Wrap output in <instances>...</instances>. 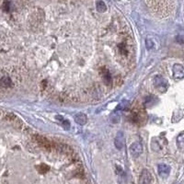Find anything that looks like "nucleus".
<instances>
[{"instance_id": "obj_1", "label": "nucleus", "mask_w": 184, "mask_h": 184, "mask_svg": "<svg viewBox=\"0 0 184 184\" xmlns=\"http://www.w3.org/2000/svg\"><path fill=\"white\" fill-rule=\"evenodd\" d=\"M153 83H154V86L155 88L160 92H165L167 89H168V82L167 80L161 77V76H156L154 77V80H153Z\"/></svg>"}, {"instance_id": "obj_2", "label": "nucleus", "mask_w": 184, "mask_h": 184, "mask_svg": "<svg viewBox=\"0 0 184 184\" xmlns=\"http://www.w3.org/2000/svg\"><path fill=\"white\" fill-rule=\"evenodd\" d=\"M129 150L133 157H138L143 152V145L140 142H134L130 145Z\"/></svg>"}, {"instance_id": "obj_3", "label": "nucleus", "mask_w": 184, "mask_h": 184, "mask_svg": "<svg viewBox=\"0 0 184 184\" xmlns=\"http://www.w3.org/2000/svg\"><path fill=\"white\" fill-rule=\"evenodd\" d=\"M152 181V175L150 173V171L147 169H143L140 178H139V184H151Z\"/></svg>"}, {"instance_id": "obj_4", "label": "nucleus", "mask_w": 184, "mask_h": 184, "mask_svg": "<svg viewBox=\"0 0 184 184\" xmlns=\"http://www.w3.org/2000/svg\"><path fill=\"white\" fill-rule=\"evenodd\" d=\"M124 143H125V136L124 133L122 132H119L117 133V136L114 139V145L117 149L121 150L122 149V147L124 146Z\"/></svg>"}, {"instance_id": "obj_5", "label": "nucleus", "mask_w": 184, "mask_h": 184, "mask_svg": "<svg viewBox=\"0 0 184 184\" xmlns=\"http://www.w3.org/2000/svg\"><path fill=\"white\" fill-rule=\"evenodd\" d=\"M173 71V77L176 79L184 78V67L180 64H175L172 68Z\"/></svg>"}, {"instance_id": "obj_6", "label": "nucleus", "mask_w": 184, "mask_h": 184, "mask_svg": "<svg viewBox=\"0 0 184 184\" xmlns=\"http://www.w3.org/2000/svg\"><path fill=\"white\" fill-rule=\"evenodd\" d=\"M158 174L162 178H167L170 173V167L167 164H159L157 166Z\"/></svg>"}, {"instance_id": "obj_7", "label": "nucleus", "mask_w": 184, "mask_h": 184, "mask_svg": "<svg viewBox=\"0 0 184 184\" xmlns=\"http://www.w3.org/2000/svg\"><path fill=\"white\" fill-rule=\"evenodd\" d=\"M74 120H75V121L77 122V124H79V125H84V124H87L88 117H87V115H86V114L79 112V113H77V114L75 115V117H74Z\"/></svg>"}, {"instance_id": "obj_8", "label": "nucleus", "mask_w": 184, "mask_h": 184, "mask_svg": "<svg viewBox=\"0 0 184 184\" xmlns=\"http://www.w3.org/2000/svg\"><path fill=\"white\" fill-rule=\"evenodd\" d=\"M36 139L41 145H42L43 147H45V148H47V149H50V147L53 145L50 143V141H49L48 139H46L45 137H43V136H36Z\"/></svg>"}, {"instance_id": "obj_9", "label": "nucleus", "mask_w": 184, "mask_h": 184, "mask_svg": "<svg viewBox=\"0 0 184 184\" xmlns=\"http://www.w3.org/2000/svg\"><path fill=\"white\" fill-rule=\"evenodd\" d=\"M11 85H12V81L7 77H2L1 79H0V86L3 87V88H7Z\"/></svg>"}, {"instance_id": "obj_10", "label": "nucleus", "mask_w": 184, "mask_h": 184, "mask_svg": "<svg viewBox=\"0 0 184 184\" xmlns=\"http://www.w3.org/2000/svg\"><path fill=\"white\" fill-rule=\"evenodd\" d=\"M96 7H97V10L101 12V13H103L107 10V7L105 5V3L101 0H99V1H97V4H96Z\"/></svg>"}, {"instance_id": "obj_11", "label": "nucleus", "mask_w": 184, "mask_h": 184, "mask_svg": "<svg viewBox=\"0 0 184 184\" xmlns=\"http://www.w3.org/2000/svg\"><path fill=\"white\" fill-rule=\"evenodd\" d=\"M177 145L180 148L184 149V133H180L177 138Z\"/></svg>"}, {"instance_id": "obj_12", "label": "nucleus", "mask_w": 184, "mask_h": 184, "mask_svg": "<svg viewBox=\"0 0 184 184\" xmlns=\"http://www.w3.org/2000/svg\"><path fill=\"white\" fill-rule=\"evenodd\" d=\"M49 169H50V168H49V166L45 165V164H42L38 167V171L41 173V174H45L46 172H48Z\"/></svg>"}, {"instance_id": "obj_13", "label": "nucleus", "mask_w": 184, "mask_h": 184, "mask_svg": "<svg viewBox=\"0 0 184 184\" xmlns=\"http://www.w3.org/2000/svg\"><path fill=\"white\" fill-rule=\"evenodd\" d=\"M103 77H104V81H105L108 85H110V82H112V77H110V73H109L107 70H104V71H103Z\"/></svg>"}, {"instance_id": "obj_14", "label": "nucleus", "mask_w": 184, "mask_h": 184, "mask_svg": "<svg viewBox=\"0 0 184 184\" xmlns=\"http://www.w3.org/2000/svg\"><path fill=\"white\" fill-rule=\"evenodd\" d=\"M56 118L57 119H60L61 121H62V125H63V127L66 129V130H68L69 128H70V122H69V121H66V120H64L62 117L61 118H59L58 116H56Z\"/></svg>"}, {"instance_id": "obj_15", "label": "nucleus", "mask_w": 184, "mask_h": 184, "mask_svg": "<svg viewBox=\"0 0 184 184\" xmlns=\"http://www.w3.org/2000/svg\"><path fill=\"white\" fill-rule=\"evenodd\" d=\"M145 46H146V48L148 49H152L153 47H154V42H152V40L151 39H148L147 38L146 40H145Z\"/></svg>"}]
</instances>
